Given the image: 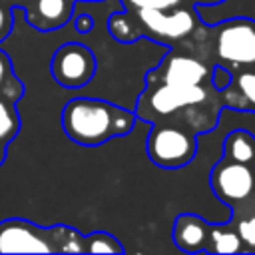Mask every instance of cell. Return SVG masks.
<instances>
[{"label":"cell","mask_w":255,"mask_h":255,"mask_svg":"<svg viewBox=\"0 0 255 255\" xmlns=\"http://www.w3.org/2000/svg\"><path fill=\"white\" fill-rule=\"evenodd\" d=\"M135 112L100 98H74L62 110L64 133L78 145L98 147L114 137L128 135L135 124Z\"/></svg>","instance_id":"obj_1"},{"label":"cell","mask_w":255,"mask_h":255,"mask_svg":"<svg viewBox=\"0 0 255 255\" xmlns=\"http://www.w3.org/2000/svg\"><path fill=\"white\" fill-rule=\"evenodd\" d=\"M86 235L68 225L40 227L20 217L0 221V253H84Z\"/></svg>","instance_id":"obj_2"},{"label":"cell","mask_w":255,"mask_h":255,"mask_svg":"<svg viewBox=\"0 0 255 255\" xmlns=\"http://www.w3.org/2000/svg\"><path fill=\"white\" fill-rule=\"evenodd\" d=\"M207 96L209 94L203 88V84L177 86V84H165V82L155 84L153 82V84H147V90L141 94L137 108H135V116L143 120H151V116L165 118L179 110L203 104Z\"/></svg>","instance_id":"obj_3"},{"label":"cell","mask_w":255,"mask_h":255,"mask_svg":"<svg viewBox=\"0 0 255 255\" xmlns=\"http://www.w3.org/2000/svg\"><path fill=\"white\" fill-rule=\"evenodd\" d=\"M145 151L149 159L163 169H177L187 165L197 151L195 135L177 126H153Z\"/></svg>","instance_id":"obj_4"},{"label":"cell","mask_w":255,"mask_h":255,"mask_svg":"<svg viewBox=\"0 0 255 255\" xmlns=\"http://www.w3.org/2000/svg\"><path fill=\"white\" fill-rule=\"evenodd\" d=\"M50 72L60 86L78 90L94 80L98 72V60L92 48L86 44L68 42L54 52L50 60Z\"/></svg>","instance_id":"obj_5"},{"label":"cell","mask_w":255,"mask_h":255,"mask_svg":"<svg viewBox=\"0 0 255 255\" xmlns=\"http://www.w3.org/2000/svg\"><path fill=\"white\" fill-rule=\"evenodd\" d=\"M215 54L221 62L235 68L255 66V20L233 18L217 28Z\"/></svg>","instance_id":"obj_6"},{"label":"cell","mask_w":255,"mask_h":255,"mask_svg":"<svg viewBox=\"0 0 255 255\" xmlns=\"http://www.w3.org/2000/svg\"><path fill=\"white\" fill-rule=\"evenodd\" d=\"M213 193L227 205H237L255 193V163H241L223 157L209 175Z\"/></svg>","instance_id":"obj_7"},{"label":"cell","mask_w":255,"mask_h":255,"mask_svg":"<svg viewBox=\"0 0 255 255\" xmlns=\"http://www.w3.org/2000/svg\"><path fill=\"white\" fill-rule=\"evenodd\" d=\"M135 16L147 32L163 40H181L195 28V14L187 8L173 6L169 10H135Z\"/></svg>","instance_id":"obj_8"},{"label":"cell","mask_w":255,"mask_h":255,"mask_svg":"<svg viewBox=\"0 0 255 255\" xmlns=\"http://www.w3.org/2000/svg\"><path fill=\"white\" fill-rule=\"evenodd\" d=\"M209 76V70L203 62L185 56V54H165V58L161 60V64L147 72L145 82L153 84V82H165V84H177V86H197L203 84Z\"/></svg>","instance_id":"obj_9"},{"label":"cell","mask_w":255,"mask_h":255,"mask_svg":"<svg viewBox=\"0 0 255 255\" xmlns=\"http://www.w3.org/2000/svg\"><path fill=\"white\" fill-rule=\"evenodd\" d=\"M209 223L195 213H179L173 221L171 239L185 253L205 251Z\"/></svg>","instance_id":"obj_10"},{"label":"cell","mask_w":255,"mask_h":255,"mask_svg":"<svg viewBox=\"0 0 255 255\" xmlns=\"http://www.w3.org/2000/svg\"><path fill=\"white\" fill-rule=\"evenodd\" d=\"M76 0H34V6L24 8L28 22L38 30H54L64 26L74 12Z\"/></svg>","instance_id":"obj_11"},{"label":"cell","mask_w":255,"mask_h":255,"mask_svg":"<svg viewBox=\"0 0 255 255\" xmlns=\"http://www.w3.org/2000/svg\"><path fill=\"white\" fill-rule=\"evenodd\" d=\"M221 94L227 106L243 112H255V66L239 68L237 74H233V84Z\"/></svg>","instance_id":"obj_12"},{"label":"cell","mask_w":255,"mask_h":255,"mask_svg":"<svg viewBox=\"0 0 255 255\" xmlns=\"http://www.w3.org/2000/svg\"><path fill=\"white\" fill-rule=\"evenodd\" d=\"M229 223L235 227L243 251L255 253V193L249 199L233 205V215Z\"/></svg>","instance_id":"obj_13"},{"label":"cell","mask_w":255,"mask_h":255,"mask_svg":"<svg viewBox=\"0 0 255 255\" xmlns=\"http://www.w3.org/2000/svg\"><path fill=\"white\" fill-rule=\"evenodd\" d=\"M223 157L241 163H255V135L247 129H233L227 133L223 141Z\"/></svg>","instance_id":"obj_14"},{"label":"cell","mask_w":255,"mask_h":255,"mask_svg":"<svg viewBox=\"0 0 255 255\" xmlns=\"http://www.w3.org/2000/svg\"><path fill=\"white\" fill-rule=\"evenodd\" d=\"M205 251L209 253H241L243 245L241 239L231 223L227 225H211L209 223V233H207V245Z\"/></svg>","instance_id":"obj_15"},{"label":"cell","mask_w":255,"mask_h":255,"mask_svg":"<svg viewBox=\"0 0 255 255\" xmlns=\"http://www.w3.org/2000/svg\"><path fill=\"white\" fill-rule=\"evenodd\" d=\"M106 28L110 32V36L122 44H128V42H133L139 38L141 30L137 28L135 24V16L124 12V10H118L114 14H110L108 22H106Z\"/></svg>","instance_id":"obj_16"},{"label":"cell","mask_w":255,"mask_h":255,"mask_svg":"<svg viewBox=\"0 0 255 255\" xmlns=\"http://www.w3.org/2000/svg\"><path fill=\"white\" fill-rule=\"evenodd\" d=\"M22 84L20 80L12 74V64L10 58L0 50V98L8 100V102H16L22 98Z\"/></svg>","instance_id":"obj_17"},{"label":"cell","mask_w":255,"mask_h":255,"mask_svg":"<svg viewBox=\"0 0 255 255\" xmlns=\"http://www.w3.org/2000/svg\"><path fill=\"white\" fill-rule=\"evenodd\" d=\"M84 253H112V255H120V253H124V245L112 233L94 231V233L86 235Z\"/></svg>","instance_id":"obj_18"},{"label":"cell","mask_w":255,"mask_h":255,"mask_svg":"<svg viewBox=\"0 0 255 255\" xmlns=\"http://www.w3.org/2000/svg\"><path fill=\"white\" fill-rule=\"evenodd\" d=\"M20 129V116L14 108V102L0 98V143L8 145V141Z\"/></svg>","instance_id":"obj_19"},{"label":"cell","mask_w":255,"mask_h":255,"mask_svg":"<svg viewBox=\"0 0 255 255\" xmlns=\"http://www.w3.org/2000/svg\"><path fill=\"white\" fill-rule=\"evenodd\" d=\"M209 82H211V86H213L217 92H223L225 88H229V86L233 84V72H231L227 66L217 64V66H213V70H211V74H209Z\"/></svg>","instance_id":"obj_20"},{"label":"cell","mask_w":255,"mask_h":255,"mask_svg":"<svg viewBox=\"0 0 255 255\" xmlns=\"http://www.w3.org/2000/svg\"><path fill=\"white\" fill-rule=\"evenodd\" d=\"M181 0H126V8L131 10H169Z\"/></svg>","instance_id":"obj_21"},{"label":"cell","mask_w":255,"mask_h":255,"mask_svg":"<svg viewBox=\"0 0 255 255\" xmlns=\"http://www.w3.org/2000/svg\"><path fill=\"white\" fill-rule=\"evenodd\" d=\"M70 20H72V24H74V28H76L78 34H90V32L94 30V24H96V22H94V16H92L90 12H80V14H78V12L74 10Z\"/></svg>","instance_id":"obj_22"},{"label":"cell","mask_w":255,"mask_h":255,"mask_svg":"<svg viewBox=\"0 0 255 255\" xmlns=\"http://www.w3.org/2000/svg\"><path fill=\"white\" fill-rule=\"evenodd\" d=\"M12 30V10L0 4V40H4Z\"/></svg>","instance_id":"obj_23"},{"label":"cell","mask_w":255,"mask_h":255,"mask_svg":"<svg viewBox=\"0 0 255 255\" xmlns=\"http://www.w3.org/2000/svg\"><path fill=\"white\" fill-rule=\"evenodd\" d=\"M195 6H215V4H221L225 0H193Z\"/></svg>","instance_id":"obj_24"},{"label":"cell","mask_w":255,"mask_h":255,"mask_svg":"<svg viewBox=\"0 0 255 255\" xmlns=\"http://www.w3.org/2000/svg\"><path fill=\"white\" fill-rule=\"evenodd\" d=\"M10 2H12V4H16V6H22V8H28L32 0H10Z\"/></svg>","instance_id":"obj_25"},{"label":"cell","mask_w":255,"mask_h":255,"mask_svg":"<svg viewBox=\"0 0 255 255\" xmlns=\"http://www.w3.org/2000/svg\"><path fill=\"white\" fill-rule=\"evenodd\" d=\"M6 147H8V145L0 143V165H2V163H4V159H6Z\"/></svg>","instance_id":"obj_26"},{"label":"cell","mask_w":255,"mask_h":255,"mask_svg":"<svg viewBox=\"0 0 255 255\" xmlns=\"http://www.w3.org/2000/svg\"><path fill=\"white\" fill-rule=\"evenodd\" d=\"M80 2H102V0H80Z\"/></svg>","instance_id":"obj_27"}]
</instances>
